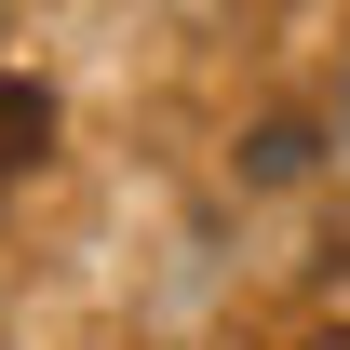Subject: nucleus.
I'll return each mask as SVG.
<instances>
[{
  "label": "nucleus",
  "instance_id": "f257e3e1",
  "mask_svg": "<svg viewBox=\"0 0 350 350\" xmlns=\"http://www.w3.org/2000/svg\"><path fill=\"white\" fill-rule=\"evenodd\" d=\"M41 148H54V94H41V81H14V68H0V202H14V175L41 162Z\"/></svg>",
  "mask_w": 350,
  "mask_h": 350
},
{
  "label": "nucleus",
  "instance_id": "f03ea898",
  "mask_svg": "<svg viewBox=\"0 0 350 350\" xmlns=\"http://www.w3.org/2000/svg\"><path fill=\"white\" fill-rule=\"evenodd\" d=\"M323 350H350V337H323Z\"/></svg>",
  "mask_w": 350,
  "mask_h": 350
}]
</instances>
